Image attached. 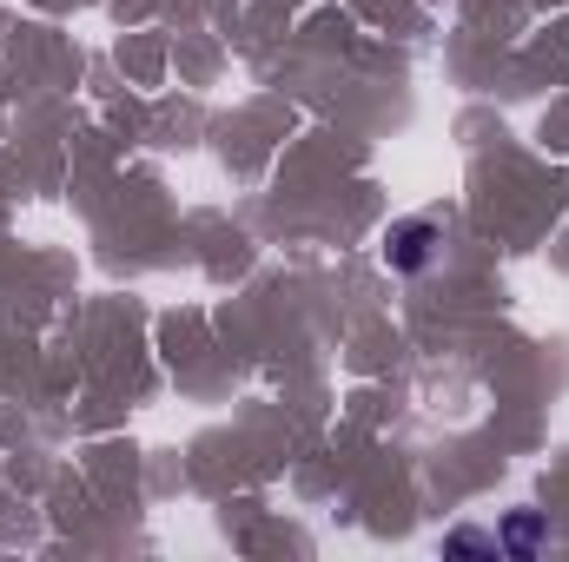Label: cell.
Instances as JSON below:
<instances>
[{
    "mask_svg": "<svg viewBox=\"0 0 569 562\" xmlns=\"http://www.w3.org/2000/svg\"><path fill=\"white\" fill-rule=\"evenodd\" d=\"M537 543H543V523H537L530 510H523V516H510V523H503V536H497V550H510V556H530Z\"/></svg>",
    "mask_w": 569,
    "mask_h": 562,
    "instance_id": "obj_2",
    "label": "cell"
},
{
    "mask_svg": "<svg viewBox=\"0 0 569 562\" xmlns=\"http://www.w3.org/2000/svg\"><path fill=\"white\" fill-rule=\"evenodd\" d=\"M437 225L430 219H405V225H391L385 232V259H391V272H425L430 259H437Z\"/></svg>",
    "mask_w": 569,
    "mask_h": 562,
    "instance_id": "obj_1",
    "label": "cell"
},
{
    "mask_svg": "<svg viewBox=\"0 0 569 562\" xmlns=\"http://www.w3.org/2000/svg\"><path fill=\"white\" fill-rule=\"evenodd\" d=\"M443 550H450V556H483V550H490V536H477V530H457Z\"/></svg>",
    "mask_w": 569,
    "mask_h": 562,
    "instance_id": "obj_3",
    "label": "cell"
}]
</instances>
